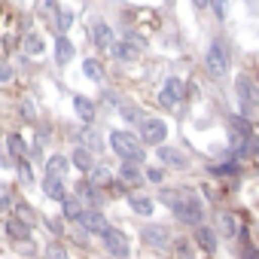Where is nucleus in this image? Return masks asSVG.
<instances>
[{
	"mask_svg": "<svg viewBox=\"0 0 259 259\" xmlns=\"http://www.w3.org/2000/svg\"><path fill=\"white\" fill-rule=\"evenodd\" d=\"M110 147L116 156H122L125 162H144V147L138 144L135 135H128V132H113L110 135Z\"/></svg>",
	"mask_w": 259,
	"mask_h": 259,
	"instance_id": "1",
	"label": "nucleus"
},
{
	"mask_svg": "<svg viewBox=\"0 0 259 259\" xmlns=\"http://www.w3.org/2000/svg\"><path fill=\"white\" fill-rule=\"evenodd\" d=\"M174 213H177V220L186 223V226H201V220H204V207H201V201H198L192 192H186V189H183L180 204L174 207Z\"/></svg>",
	"mask_w": 259,
	"mask_h": 259,
	"instance_id": "2",
	"label": "nucleus"
},
{
	"mask_svg": "<svg viewBox=\"0 0 259 259\" xmlns=\"http://www.w3.org/2000/svg\"><path fill=\"white\" fill-rule=\"evenodd\" d=\"M235 92H238L244 119L253 116V110H259V85H256L253 79H247V76H238V79H235Z\"/></svg>",
	"mask_w": 259,
	"mask_h": 259,
	"instance_id": "3",
	"label": "nucleus"
},
{
	"mask_svg": "<svg viewBox=\"0 0 259 259\" xmlns=\"http://www.w3.org/2000/svg\"><path fill=\"white\" fill-rule=\"evenodd\" d=\"M168 138V125L162 119H144L141 122V141L150 144V147H162Z\"/></svg>",
	"mask_w": 259,
	"mask_h": 259,
	"instance_id": "4",
	"label": "nucleus"
},
{
	"mask_svg": "<svg viewBox=\"0 0 259 259\" xmlns=\"http://www.w3.org/2000/svg\"><path fill=\"white\" fill-rule=\"evenodd\" d=\"M204 64H207L210 76H226L229 73V52H226V46L223 43H210Z\"/></svg>",
	"mask_w": 259,
	"mask_h": 259,
	"instance_id": "5",
	"label": "nucleus"
},
{
	"mask_svg": "<svg viewBox=\"0 0 259 259\" xmlns=\"http://www.w3.org/2000/svg\"><path fill=\"white\" fill-rule=\"evenodd\" d=\"M183 95H186L183 82H180L177 76H171V79H165V85H162V92H159V104H162V107H177V104L183 101Z\"/></svg>",
	"mask_w": 259,
	"mask_h": 259,
	"instance_id": "6",
	"label": "nucleus"
},
{
	"mask_svg": "<svg viewBox=\"0 0 259 259\" xmlns=\"http://www.w3.org/2000/svg\"><path fill=\"white\" fill-rule=\"evenodd\" d=\"M104 247H107L113 256H119V259L128 256V238H125L119 229H107V232H104Z\"/></svg>",
	"mask_w": 259,
	"mask_h": 259,
	"instance_id": "7",
	"label": "nucleus"
},
{
	"mask_svg": "<svg viewBox=\"0 0 259 259\" xmlns=\"http://www.w3.org/2000/svg\"><path fill=\"white\" fill-rule=\"evenodd\" d=\"M141 238H144L150 247H156V250H162V247H168V244H171V235H168V229H165V226H144Z\"/></svg>",
	"mask_w": 259,
	"mask_h": 259,
	"instance_id": "8",
	"label": "nucleus"
},
{
	"mask_svg": "<svg viewBox=\"0 0 259 259\" xmlns=\"http://www.w3.org/2000/svg\"><path fill=\"white\" fill-rule=\"evenodd\" d=\"M79 223H82V229L92 232V235H104V232L110 229V223H107V217H104L101 210H85Z\"/></svg>",
	"mask_w": 259,
	"mask_h": 259,
	"instance_id": "9",
	"label": "nucleus"
},
{
	"mask_svg": "<svg viewBox=\"0 0 259 259\" xmlns=\"http://www.w3.org/2000/svg\"><path fill=\"white\" fill-rule=\"evenodd\" d=\"M76 192H79V201L92 204V210H98V207L104 204V195H101V192H98V186H92L89 180H82V183L76 186Z\"/></svg>",
	"mask_w": 259,
	"mask_h": 259,
	"instance_id": "10",
	"label": "nucleus"
},
{
	"mask_svg": "<svg viewBox=\"0 0 259 259\" xmlns=\"http://www.w3.org/2000/svg\"><path fill=\"white\" fill-rule=\"evenodd\" d=\"M229 128H232V141H235V147H238L244 138L253 135V128H250V122H247L244 116H232V119H229Z\"/></svg>",
	"mask_w": 259,
	"mask_h": 259,
	"instance_id": "11",
	"label": "nucleus"
},
{
	"mask_svg": "<svg viewBox=\"0 0 259 259\" xmlns=\"http://www.w3.org/2000/svg\"><path fill=\"white\" fill-rule=\"evenodd\" d=\"M61 210H64V220H70V223H79L82 220V201L79 198H73V195H64L61 198Z\"/></svg>",
	"mask_w": 259,
	"mask_h": 259,
	"instance_id": "12",
	"label": "nucleus"
},
{
	"mask_svg": "<svg viewBox=\"0 0 259 259\" xmlns=\"http://www.w3.org/2000/svg\"><path fill=\"white\" fill-rule=\"evenodd\" d=\"M119 180H122L125 186H141L144 174H141V168H138L135 162H125V165L119 168Z\"/></svg>",
	"mask_w": 259,
	"mask_h": 259,
	"instance_id": "13",
	"label": "nucleus"
},
{
	"mask_svg": "<svg viewBox=\"0 0 259 259\" xmlns=\"http://www.w3.org/2000/svg\"><path fill=\"white\" fill-rule=\"evenodd\" d=\"M113 55H116L119 61H138L141 49H138L132 40H122V43H113Z\"/></svg>",
	"mask_w": 259,
	"mask_h": 259,
	"instance_id": "14",
	"label": "nucleus"
},
{
	"mask_svg": "<svg viewBox=\"0 0 259 259\" xmlns=\"http://www.w3.org/2000/svg\"><path fill=\"white\" fill-rule=\"evenodd\" d=\"M7 235H10L13 241H28V238H31V226L22 223L19 217H13V220H7Z\"/></svg>",
	"mask_w": 259,
	"mask_h": 259,
	"instance_id": "15",
	"label": "nucleus"
},
{
	"mask_svg": "<svg viewBox=\"0 0 259 259\" xmlns=\"http://www.w3.org/2000/svg\"><path fill=\"white\" fill-rule=\"evenodd\" d=\"M92 40H95L98 49H113V31H110V25H95Z\"/></svg>",
	"mask_w": 259,
	"mask_h": 259,
	"instance_id": "16",
	"label": "nucleus"
},
{
	"mask_svg": "<svg viewBox=\"0 0 259 259\" xmlns=\"http://www.w3.org/2000/svg\"><path fill=\"white\" fill-rule=\"evenodd\" d=\"M195 241H198V247L207 250V253L217 250V235H213V229H207V226H198V229H195Z\"/></svg>",
	"mask_w": 259,
	"mask_h": 259,
	"instance_id": "17",
	"label": "nucleus"
},
{
	"mask_svg": "<svg viewBox=\"0 0 259 259\" xmlns=\"http://www.w3.org/2000/svg\"><path fill=\"white\" fill-rule=\"evenodd\" d=\"M73 110H76V116H79L82 122H92V119H95V104H92L89 98H82V95L73 98Z\"/></svg>",
	"mask_w": 259,
	"mask_h": 259,
	"instance_id": "18",
	"label": "nucleus"
},
{
	"mask_svg": "<svg viewBox=\"0 0 259 259\" xmlns=\"http://www.w3.org/2000/svg\"><path fill=\"white\" fill-rule=\"evenodd\" d=\"M159 159L171 168H186V156H180L174 147H159Z\"/></svg>",
	"mask_w": 259,
	"mask_h": 259,
	"instance_id": "19",
	"label": "nucleus"
},
{
	"mask_svg": "<svg viewBox=\"0 0 259 259\" xmlns=\"http://www.w3.org/2000/svg\"><path fill=\"white\" fill-rule=\"evenodd\" d=\"M67 168H70V162H67L64 156H52V159L46 162V177H61V180H64Z\"/></svg>",
	"mask_w": 259,
	"mask_h": 259,
	"instance_id": "20",
	"label": "nucleus"
},
{
	"mask_svg": "<svg viewBox=\"0 0 259 259\" xmlns=\"http://www.w3.org/2000/svg\"><path fill=\"white\" fill-rule=\"evenodd\" d=\"M70 58H73V43H70L67 37H58V40H55V61H58V64H67Z\"/></svg>",
	"mask_w": 259,
	"mask_h": 259,
	"instance_id": "21",
	"label": "nucleus"
},
{
	"mask_svg": "<svg viewBox=\"0 0 259 259\" xmlns=\"http://www.w3.org/2000/svg\"><path fill=\"white\" fill-rule=\"evenodd\" d=\"M43 192H46L49 198L61 201V198H64V180H61V177H46V180H43Z\"/></svg>",
	"mask_w": 259,
	"mask_h": 259,
	"instance_id": "22",
	"label": "nucleus"
},
{
	"mask_svg": "<svg viewBox=\"0 0 259 259\" xmlns=\"http://www.w3.org/2000/svg\"><path fill=\"white\" fill-rule=\"evenodd\" d=\"M7 150H10L13 159H25L28 156V147H25V141L19 135H7Z\"/></svg>",
	"mask_w": 259,
	"mask_h": 259,
	"instance_id": "23",
	"label": "nucleus"
},
{
	"mask_svg": "<svg viewBox=\"0 0 259 259\" xmlns=\"http://www.w3.org/2000/svg\"><path fill=\"white\" fill-rule=\"evenodd\" d=\"M82 73H85L92 82H104V64H101V61H95V58H89V61L82 64Z\"/></svg>",
	"mask_w": 259,
	"mask_h": 259,
	"instance_id": "24",
	"label": "nucleus"
},
{
	"mask_svg": "<svg viewBox=\"0 0 259 259\" xmlns=\"http://www.w3.org/2000/svg\"><path fill=\"white\" fill-rule=\"evenodd\" d=\"M73 165H76L79 171H85V174H89V171L95 168V162H92V153H89L85 147H79V150H73Z\"/></svg>",
	"mask_w": 259,
	"mask_h": 259,
	"instance_id": "25",
	"label": "nucleus"
},
{
	"mask_svg": "<svg viewBox=\"0 0 259 259\" xmlns=\"http://www.w3.org/2000/svg\"><path fill=\"white\" fill-rule=\"evenodd\" d=\"M89 174H92V177H89V183H92V186H110V183H113L110 168H92Z\"/></svg>",
	"mask_w": 259,
	"mask_h": 259,
	"instance_id": "26",
	"label": "nucleus"
},
{
	"mask_svg": "<svg viewBox=\"0 0 259 259\" xmlns=\"http://www.w3.org/2000/svg\"><path fill=\"white\" fill-rule=\"evenodd\" d=\"M132 210L141 213V217H150V213L156 210V204H153L150 198H144V195H132Z\"/></svg>",
	"mask_w": 259,
	"mask_h": 259,
	"instance_id": "27",
	"label": "nucleus"
},
{
	"mask_svg": "<svg viewBox=\"0 0 259 259\" xmlns=\"http://www.w3.org/2000/svg\"><path fill=\"white\" fill-rule=\"evenodd\" d=\"M43 37L40 34H28V40H25V52L31 55V58H37V55H43Z\"/></svg>",
	"mask_w": 259,
	"mask_h": 259,
	"instance_id": "28",
	"label": "nucleus"
},
{
	"mask_svg": "<svg viewBox=\"0 0 259 259\" xmlns=\"http://www.w3.org/2000/svg\"><path fill=\"white\" fill-rule=\"evenodd\" d=\"M82 144H85L92 153H101V135L95 132V128H85V132H82Z\"/></svg>",
	"mask_w": 259,
	"mask_h": 259,
	"instance_id": "29",
	"label": "nucleus"
},
{
	"mask_svg": "<svg viewBox=\"0 0 259 259\" xmlns=\"http://www.w3.org/2000/svg\"><path fill=\"white\" fill-rule=\"evenodd\" d=\"M238 153H247V156H259V138H256V135L244 138V141L238 144Z\"/></svg>",
	"mask_w": 259,
	"mask_h": 259,
	"instance_id": "30",
	"label": "nucleus"
},
{
	"mask_svg": "<svg viewBox=\"0 0 259 259\" xmlns=\"http://www.w3.org/2000/svg\"><path fill=\"white\" fill-rule=\"evenodd\" d=\"M119 113H122V119H125V122H144V113H141L138 107H132V104H122V107H119Z\"/></svg>",
	"mask_w": 259,
	"mask_h": 259,
	"instance_id": "31",
	"label": "nucleus"
},
{
	"mask_svg": "<svg viewBox=\"0 0 259 259\" xmlns=\"http://www.w3.org/2000/svg\"><path fill=\"white\" fill-rule=\"evenodd\" d=\"M220 223H223V232H226L229 238H235V235H238V220H235L232 213H223V217H220Z\"/></svg>",
	"mask_w": 259,
	"mask_h": 259,
	"instance_id": "32",
	"label": "nucleus"
},
{
	"mask_svg": "<svg viewBox=\"0 0 259 259\" xmlns=\"http://www.w3.org/2000/svg\"><path fill=\"white\" fill-rule=\"evenodd\" d=\"M16 217H19L22 223H28V226H31V223L37 220V217H34V210H31L28 204H16Z\"/></svg>",
	"mask_w": 259,
	"mask_h": 259,
	"instance_id": "33",
	"label": "nucleus"
},
{
	"mask_svg": "<svg viewBox=\"0 0 259 259\" xmlns=\"http://www.w3.org/2000/svg\"><path fill=\"white\" fill-rule=\"evenodd\" d=\"M19 177H22V183H31L34 180V171H31V165L25 159H19Z\"/></svg>",
	"mask_w": 259,
	"mask_h": 259,
	"instance_id": "34",
	"label": "nucleus"
},
{
	"mask_svg": "<svg viewBox=\"0 0 259 259\" xmlns=\"http://www.w3.org/2000/svg\"><path fill=\"white\" fill-rule=\"evenodd\" d=\"M210 10H213V16H217V19H226V16H229L226 0H210Z\"/></svg>",
	"mask_w": 259,
	"mask_h": 259,
	"instance_id": "35",
	"label": "nucleus"
},
{
	"mask_svg": "<svg viewBox=\"0 0 259 259\" xmlns=\"http://www.w3.org/2000/svg\"><path fill=\"white\" fill-rule=\"evenodd\" d=\"M144 177H147L150 183H162V180H165V171H162V168H147Z\"/></svg>",
	"mask_w": 259,
	"mask_h": 259,
	"instance_id": "36",
	"label": "nucleus"
},
{
	"mask_svg": "<svg viewBox=\"0 0 259 259\" xmlns=\"http://www.w3.org/2000/svg\"><path fill=\"white\" fill-rule=\"evenodd\" d=\"M46 253H49V259H67V253H64V247H61V244H49V250H46Z\"/></svg>",
	"mask_w": 259,
	"mask_h": 259,
	"instance_id": "37",
	"label": "nucleus"
},
{
	"mask_svg": "<svg viewBox=\"0 0 259 259\" xmlns=\"http://www.w3.org/2000/svg\"><path fill=\"white\" fill-rule=\"evenodd\" d=\"M13 79V67L7 61H0V82H10Z\"/></svg>",
	"mask_w": 259,
	"mask_h": 259,
	"instance_id": "38",
	"label": "nucleus"
},
{
	"mask_svg": "<svg viewBox=\"0 0 259 259\" xmlns=\"http://www.w3.org/2000/svg\"><path fill=\"white\" fill-rule=\"evenodd\" d=\"M177 256H180V259H192V250H189L186 241H177Z\"/></svg>",
	"mask_w": 259,
	"mask_h": 259,
	"instance_id": "39",
	"label": "nucleus"
},
{
	"mask_svg": "<svg viewBox=\"0 0 259 259\" xmlns=\"http://www.w3.org/2000/svg\"><path fill=\"white\" fill-rule=\"evenodd\" d=\"M70 22H73V16H70V13H61V16H58V25H61V31H67V25H70Z\"/></svg>",
	"mask_w": 259,
	"mask_h": 259,
	"instance_id": "40",
	"label": "nucleus"
},
{
	"mask_svg": "<svg viewBox=\"0 0 259 259\" xmlns=\"http://www.w3.org/2000/svg\"><path fill=\"white\" fill-rule=\"evenodd\" d=\"M37 4V10H43V13H52V0H34Z\"/></svg>",
	"mask_w": 259,
	"mask_h": 259,
	"instance_id": "41",
	"label": "nucleus"
},
{
	"mask_svg": "<svg viewBox=\"0 0 259 259\" xmlns=\"http://www.w3.org/2000/svg\"><path fill=\"white\" fill-rule=\"evenodd\" d=\"M22 113H25L28 119H34V107H31V104H22Z\"/></svg>",
	"mask_w": 259,
	"mask_h": 259,
	"instance_id": "42",
	"label": "nucleus"
},
{
	"mask_svg": "<svg viewBox=\"0 0 259 259\" xmlns=\"http://www.w3.org/2000/svg\"><path fill=\"white\" fill-rule=\"evenodd\" d=\"M192 4H195L198 10H207V7H210V0H192Z\"/></svg>",
	"mask_w": 259,
	"mask_h": 259,
	"instance_id": "43",
	"label": "nucleus"
},
{
	"mask_svg": "<svg viewBox=\"0 0 259 259\" xmlns=\"http://www.w3.org/2000/svg\"><path fill=\"white\" fill-rule=\"evenodd\" d=\"M244 256H247V259H259V250H250V247H247V250H244Z\"/></svg>",
	"mask_w": 259,
	"mask_h": 259,
	"instance_id": "44",
	"label": "nucleus"
}]
</instances>
